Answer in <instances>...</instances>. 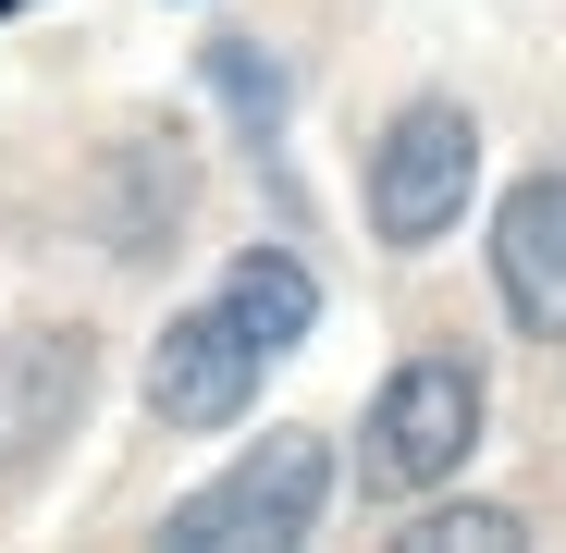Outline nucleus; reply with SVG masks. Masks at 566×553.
<instances>
[{
	"instance_id": "f257e3e1",
	"label": "nucleus",
	"mask_w": 566,
	"mask_h": 553,
	"mask_svg": "<svg viewBox=\"0 0 566 553\" xmlns=\"http://www.w3.org/2000/svg\"><path fill=\"white\" fill-rule=\"evenodd\" d=\"M321 504H333V455L308 443V430H271V443H247L222 480H198L172 517H160V541L172 553H283V541H308L321 529Z\"/></svg>"
},
{
	"instance_id": "f03ea898",
	"label": "nucleus",
	"mask_w": 566,
	"mask_h": 553,
	"mask_svg": "<svg viewBox=\"0 0 566 553\" xmlns=\"http://www.w3.org/2000/svg\"><path fill=\"white\" fill-rule=\"evenodd\" d=\"M468 443H481V369H468L455 344H419L382 394H369V443H357V468L369 492H431L468 468Z\"/></svg>"
},
{
	"instance_id": "7ed1b4c3",
	"label": "nucleus",
	"mask_w": 566,
	"mask_h": 553,
	"mask_svg": "<svg viewBox=\"0 0 566 553\" xmlns=\"http://www.w3.org/2000/svg\"><path fill=\"white\" fill-rule=\"evenodd\" d=\"M468 184H481V124L455 99H407L369 148V234L382 246H443L468 222Z\"/></svg>"
},
{
	"instance_id": "20e7f679",
	"label": "nucleus",
	"mask_w": 566,
	"mask_h": 553,
	"mask_svg": "<svg viewBox=\"0 0 566 553\" xmlns=\"http://www.w3.org/2000/svg\"><path fill=\"white\" fill-rule=\"evenodd\" d=\"M259 369H271V344L222 296L210 308H172V332L148 344V418L160 430H234L259 406Z\"/></svg>"
},
{
	"instance_id": "39448f33",
	"label": "nucleus",
	"mask_w": 566,
	"mask_h": 553,
	"mask_svg": "<svg viewBox=\"0 0 566 553\" xmlns=\"http://www.w3.org/2000/svg\"><path fill=\"white\" fill-rule=\"evenodd\" d=\"M86 382H99L86 332H0V468H38L86 418Z\"/></svg>"
},
{
	"instance_id": "423d86ee",
	"label": "nucleus",
	"mask_w": 566,
	"mask_h": 553,
	"mask_svg": "<svg viewBox=\"0 0 566 553\" xmlns=\"http://www.w3.org/2000/svg\"><path fill=\"white\" fill-rule=\"evenodd\" d=\"M493 296H505L517 332L566 344V172H530L493 210Z\"/></svg>"
},
{
	"instance_id": "0eeeda50",
	"label": "nucleus",
	"mask_w": 566,
	"mask_h": 553,
	"mask_svg": "<svg viewBox=\"0 0 566 553\" xmlns=\"http://www.w3.org/2000/svg\"><path fill=\"white\" fill-rule=\"evenodd\" d=\"M185 198H198L185 148H124L112 184H99V234H112V258H160L172 222H185Z\"/></svg>"
},
{
	"instance_id": "6e6552de",
	"label": "nucleus",
	"mask_w": 566,
	"mask_h": 553,
	"mask_svg": "<svg viewBox=\"0 0 566 553\" xmlns=\"http://www.w3.org/2000/svg\"><path fill=\"white\" fill-rule=\"evenodd\" d=\"M222 308H234L271 357H296L308 320H321V270H308L296 246H247V258H234V284H222Z\"/></svg>"
},
{
	"instance_id": "1a4fd4ad",
	"label": "nucleus",
	"mask_w": 566,
	"mask_h": 553,
	"mask_svg": "<svg viewBox=\"0 0 566 553\" xmlns=\"http://www.w3.org/2000/svg\"><path fill=\"white\" fill-rule=\"evenodd\" d=\"M198 62H210V86H222L234 136H247V148H271V136H283V62H271L259 38H210Z\"/></svg>"
},
{
	"instance_id": "9d476101",
	"label": "nucleus",
	"mask_w": 566,
	"mask_h": 553,
	"mask_svg": "<svg viewBox=\"0 0 566 553\" xmlns=\"http://www.w3.org/2000/svg\"><path fill=\"white\" fill-rule=\"evenodd\" d=\"M517 541H530V529H517L505 504H431L395 553H517Z\"/></svg>"
}]
</instances>
